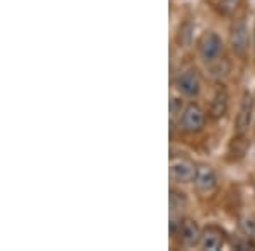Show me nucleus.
Masks as SVG:
<instances>
[{"label": "nucleus", "mask_w": 255, "mask_h": 251, "mask_svg": "<svg viewBox=\"0 0 255 251\" xmlns=\"http://www.w3.org/2000/svg\"><path fill=\"white\" fill-rule=\"evenodd\" d=\"M204 121H206V117H204L203 109L196 104H189L179 117V127L184 133L194 134L203 129Z\"/></svg>", "instance_id": "f257e3e1"}, {"label": "nucleus", "mask_w": 255, "mask_h": 251, "mask_svg": "<svg viewBox=\"0 0 255 251\" xmlns=\"http://www.w3.org/2000/svg\"><path fill=\"white\" fill-rule=\"evenodd\" d=\"M199 55L206 63H215L220 58V55L223 53V41L216 32H206L203 38L199 39Z\"/></svg>", "instance_id": "f03ea898"}, {"label": "nucleus", "mask_w": 255, "mask_h": 251, "mask_svg": "<svg viewBox=\"0 0 255 251\" xmlns=\"http://www.w3.org/2000/svg\"><path fill=\"white\" fill-rule=\"evenodd\" d=\"M196 167L191 160L184 156H174L170 160V178L177 183H187L194 180Z\"/></svg>", "instance_id": "7ed1b4c3"}, {"label": "nucleus", "mask_w": 255, "mask_h": 251, "mask_svg": "<svg viewBox=\"0 0 255 251\" xmlns=\"http://www.w3.org/2000/svg\"><path fill=\"white\" fill-rule=\"evenodd\" d=\"M175 88L179 90L182 95L186 97H197L201 90V82H199V77L194 70H186L182 72L175 80Z\"/></svg>", "instance_id": "20e7f679"}, {"label": "nucleus", "mask_w": 255, "mask_h": 251, "mask_svg": "<svg viewBox=\"0 0 255 251\" xmlns=\"http://www.w3.org/2000/svg\"><path fill=\"white\" fill-rule=\"evenodd\" d=\"M216 183H218V178H216V173L211 167L208 165H199L196 168V175H194V185L199 192L203 193H209L216 188Z\"/></svg>", "instance_id": "39448f33"}, {"label": "nucleus", "mask_w": 255, "mask_h": 251, "mask_svg": "<svg viewBox=\"0 0 255 251\" xmlns=\"http://www.w3.org/2000/svg\"><path fill=\"white\" fill-rule=\"evenodd\" d=\"M252 117H254V98H252V93L245 92L244 97H242L240 110H238V116H237L238 134H244L245 131L249 129L250 122H252Z\"/></svg>", "instance_id": "423d86ee"}, {"label": "nucleus", "mask_w": 255, "mask_h": 251, "mask_svg": "<svg viewBox=\"0 0 255 251\" xmlns=\"http://www.w3.org/2000/svg\"><path fill=\"white\" fill-rule=\"evenodd\" d=\"M230 43L237 55H244L249 49V27L244 20H237L232 27V34H230Z\"/></svg>", "instance_id": "0eeeda50"}, {"label": "nucleus", "mask_w": 255, "mask_h": 251, "mask_svg": "<svg viewBox=\"0 0 255 251\" xmlns=\"http://www.w3.org/2000/svg\"><path fill=\"white\" fill-rule=\"evenodd\" d=\"M179 234H180V241L186 246H196L201 241L199 226L192 219H182L179 222Z\"/></svg>", "instance_id": "6e6552de"}, {"label": "nucleus", "mask_w": 255, "mask_h": 251, "mask_svg": "<svg viewBox=\"0 0 255 251\" xmlns=\"http://www.w3.org/2000/svg\"><path fill=\"white\" fill-rule=\"evenodd\" d=\"M223 236H221L220 233H216L215 229H208V231H204L201 234V248L203 250H208V251H218L221 250V246H223Z\"/></svg>", "instance_id": "1a4fd4ad"}, {"label": "nucleus", "mask_w": 255, "mask_h": 251, "mask_svg": "<svg viewBox=\"0 0 255 251\" xmlns=\"http://www.w3.org/2000/svg\"><path fill=\"white\" fill-rule=\"evenodd\" d=\"M228 110V93L225 88H220L213 97V104H211V116L215 119L223 117Z\"/></svg>", "instance_id": "9d476101"}, {"label": "nucleus", "mask_w": 255, "mask_h": 251, "mask_svg": "<svg viewBox=\"0 0 255 251\" xmlns=\"http://www.w3.org/2000/svg\"><path fill=\"white\" fill-rule=\"evenodd\" d=\"M186 204V199H184V193H179L175 190H170V209L172 212L180 211Z\"/></svg>", "instance_id": "9b49d317"}, {"label": "nucleus", "mask_w": 255, "mask_h": 251, "mask_svg": "<svg viewBox=\"0 0 255 251\" xmlns=\"http://www.w3.org/2000/svg\"><path fill=\"white\" fill-rule=\"evenodd\" d=\"M186 109V107L182 105V100H179V98H170V116L172 119L175 117H180V114H182V110Z\"/></svg>", "instance_id": "f8f14e48"}, {"label": "nucleus", "mask_w": 255, "mask_h": 251, "mask_svg": "<svg viewBox=\"0 0 255 251\" xmlns=\"http://www.w3.org/2000/svg\"><path fill=\"white\" fill-rule=\"evenodd\" d=\"M242 231H244V234H247V236H255V221L254 219H244L242 221Z\"/></svg>", "instance_id": "ddd939ff"}, {"label": "nucleus", "mask_w": 255, "mask_h": 251, "mask_svg": "<svg viewBox=\"0 0 255 251\" xmlns=\"http://www.w3.org/2000/svg\"><path fill=\"white\" fill-rule=\"evenodd\" d=\"M223 3H225L226 10H232V9H235V7H237L238 0H223Z\"/></svg>", "instance_id": "4468645a"}, {"label": "nucleus", "mask_w": 255, "mask_h": 251, "mask_svg": "<svg viewBox=\"0 0 255 251\" xmlns=\"http://www.w3.org/2000/svg\"><path fill=\"white\" fill-rule=\"evenodd\" d=\"M254 43H255V24H254Z\"/></svg>", "instance_id": "2eb2a0df"}]
</instances>
